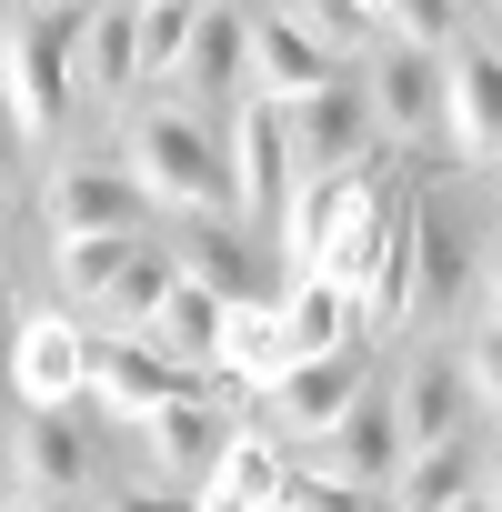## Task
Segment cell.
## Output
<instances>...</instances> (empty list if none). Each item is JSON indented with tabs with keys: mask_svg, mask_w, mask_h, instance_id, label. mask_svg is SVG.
Returning <instances> with one entry per match:
<instances>
[{
	"mask_svg": "<svg viewBox=\"0 0 502 512\" xmlns=\"http://www.w3.org/2000/svg\"><path fill=\"white\" fill-rule=\"evenodd\" d=\"M472 312H492V251H482V231H462L452 201L412 191V221H402V332H462Z\"/></svg>",
	"mask_w": 502,
	"mask_h": 512,
	"instance_id": "obj_1",
	"label": "cell"
},
{
	"mask_svg": "<svg viewBox=\"0 0 502 512\" xmlns=\"http://www.w3.org/2000/svg\"><path fill=\"white\" fill-rule=\"evenodd\" d=\"M121 171H131V181H141L151 201L191 211V221L231 211V171H221V131H211L201 111L161 101V91L121 111Z\"/></svg>",
	"mask_w": 502,
	"mask_h": 512,
	"instance_id": "obj_2",
	"label": "cell"
},
{
	"mask_svg": "<svg viewBox=\"0 0 502 512\" xmlns=\"http://www.w3.org/2000/svg\"><path fill=\"white\" fill-rule=\"evenodd\" d=\"M91 21V0H31V11L0 31V101H11L21 141H61L71 111V41Z\"/></svg>",
	"mask_w": 502,
	"mask_h": 512,
	"instance_id": "obj_3",
	"label": "cell"
},
{
	"mask_svg": "<svg viewBox=\"0 0 502 512\" xmlns=\"http://www.w3.org/2000/svg\"><path fill=\"white\" fill-rule=\"evenodd\" d=\"M432 61H442V111H432V131H442L472 171H492V161H502V51H492V31H452Z\"/></svg>",
	"mask_w": 502,
	"mask_h": 512,
	"instance_id": "obj_4",
	"label": "cell"
},
{
	"mask_svg": "<svg viewBox=\"0 0 502 512\" xmlns=\"http://www.w3.org/2000/svg\"><path fill=\"white\" fill-rule=\"evenodd\" d=\"M282 151H292V181L362 171V151H372V111H362V91L332 71V81H312L302 101H282Z\"/></svg>",
	"mask_w": 502,
	"mask_h": 512,
	"instance_id": "obj_5",
	"label": "cell"
},
{
	"mask_svg": "<svg viewBox=\"0 0 502 512\" xmlns=\"http://www.w3.org/2000/svg\"><path fill=\"white\" fill-rule=\"evenodd\" d=\"M362 382H372V352H362V342H342V352H302V362H282V372L262 382V412H272L282 442H322Z\"/></svg>",
	"mask_w": 502,
	"mask_h": 512,
	"instance_id": "obj_6",
	"label": "cell"
},
{
	"mask_svg": "<svg viewBox=\"0 0 502 512\" xmlns=\"http://www.w3.org/2000/svg\"><path fill=\"white\" fill-rule=\"evenodd\" d=\"M151 221V191L121 171V161H61L41 181V231L51 241H81V231H141Z\"/></svg>",
	"mask_w": 502,
	"mask_h": 512,
	"instance_id": "obj_7",
	"label": "cell"
},
{
	"mask_svg": "<svg viewBox=\"0 0 502 512\" xmlns=\"http://www.w3.org/2000/svg\"><path fill=\"white\" fill-rule=\"evenodd\" d=\"M211 372H191V362H171L161 342H141V332H91V382H81V402H101V412H121V422H141L151 402H171V392H201Z\"/></svg>",
	"mask_w": 502,
	"mask_h": 512,
	"instance_id": "obj_8",
	"label": "cell"
},
{
	"mask_svg": "<svg viewBox=\"0 0 502 512\" xmlns=\"http://www.w3.org/2000/svg\"><path fill=\"white\" fill-rule=\"evenodd\" d=\"M91 472H101V452H91L81 412L71 402H21V422H11V482L41 492V502H71V492H91Z\"/></svg>",
	"mask_w": 502,
	"mask_h": 512,
	"instance_id": "obj_9",
	"label": "cell"
},
{
	"mask_svg": "<svg viewBox=\"0 0 502 512\" xmlns=\"http://www.w3.org/2000/svg\"><path fill=\"white\" fill-rule=\"evenodd\" d=\"M211 131H221L231 211H282V191H292V151H282V101L241 91V101H231V121H211Z\"/></svg>",
	"mask_w": 502,
	"mask_h": 512,
	"instance_id": "obj_10",
	"label": "cell"
},
{
	"mask_svg": "<svg viewBox=\"0 0 502 512\" xmlns=\"http://www.w3.org/2000/svg\"><path fill=\"white\" fill-rule=\"evenodd\" d=\"M472 482H492V452H482V422L442 432V442H412L382 482V512H452Z\"/></svg>",
	"mask_w": 502,
	"mask_h": 512,
	"instance_id": "obj_11",
	"label": "cell"
},
{
	"mask_svg": "<svg viewBox=\"0 0 502 512\" xmlns=\"http://www.w3.org/2000/svg\"><path fill=\"white\" fill-rule=\"evenodd\" d=\"M362 111H372V141H422V131H432V111H442V61H432V51H412V41H372Z\"/></svg>",
	"mask_w": 502,
	"mask_h": 512,
	"instance_id": "obj_12",
	"label": "cell"
},
{
	"mask_svg": "<svg viewBox=\"0 0 502 512\" xmlns=\"http://www.w3.org/2000/svg\"><path fill=\"white\" fill-rule=\"evenodd\" d=\"M11 382H21V402H81V382H91L81 312H31L21 342H11Z\"/></svg>",
	"mask_w": 502,
	"mask_h": 512,
	"instance_id": "obj_13",
	"label": "cell"
},
{
	"mask_svg": "<svg viewBox=\"0 0 502 512\" xmlns=\"http://www.w3.org/2000/svg\"><path fill=\"white\" fill-rule=\"evenodd\" d=\"M221 402L211 392H171V402H151L141 412V442H151V472L171 482V492H191L201 472H211V452H221Z\"/></svg>",
	"mask_w": 502,
	"mask_h": 512,
	"instance_id": "obj_14",
	"label": "cell"
},
{
	"mask_svg": "<svg viewBox=\"0 0 502 512\" xmlns=\"http://www.w3.org/2000/svg\"><path fill=\"white\" fill-rule=\"evenodd\" d=\"M161 81H171L161 101H181V111H201V121H211V101H221V91H241V11L201 0V21H191V41H181V61H171Z\"/></svg>",
	"mask_w": 502,
	"mask_h": 512,
	"instance_id": "obj_15",
	"label": "cell"
},
{
	"mask_svg": "<svg viewBox=\"0 0 502 512\" xmlns=\"http://www.w3.org/2000/svg\"><path fill=\"white\" fill-rule=\"evenodd\" d=\"M312 462H332L342 482H362V492H382L392 482V462H402V432H392V402H382V382H362L352 402H342V422L312 442Z\"/></svg>",
	"mask_w": 502,
	"mask_h": 512,
	"instance_id": "obj_16",
	"label": "cell"
},
{
	"mask_svg": "<svg viewBox=\"0 0 502 512\" xmlns=\"http://www.w3.org/2000/svg\"><path fill=\"white\" fill-rule=\"evenodd\" d=\"M332 71H342V61H332L312 31H292L282 11H262V21L241 31V81L262 91V101H302V91H312V81H332Z\"/></svg>",
	"mask_w": 502,
	"mask_h": 512,
	"instance_id": "obj_17",
	"label": "cell"
},
{
	"mask_svg": "<svg viewBox=\"0 0 502 512\" xmlns=\"http://www.w3.org/2000/svg\"><path fill=\"white\" fill-rule=\"evenodd\" d=\"M121 91H141V71H131V0H91V21L71 41V101H121Z\"/></svg>",
	"mask_w": 502,
	"mask_h": 512,
	"instance_id": "obj_18",
	"label": "cell"
},
{
	"mask_svg": "<svg viewBox=\"0 0 502 512\" xmlns=\"http://www.w3.org/2000/svg\"><path fill=\"white\" fill-rule=\"evenodd\" d=\"M272 312H282V352H292V362H302V352L362 342V312H352V292H342L332 272H292V292H282Z\"/></svg>",
	"mask_w": 502,
	"mask_h": 512,
	"instance_id": "obj_19",
	"label": "cell"
},
{
	"mask_svg": "<svg viewBox=\"0 0 502 512\" xmlns=\"http://www.w3.org/2000/svg\"><path fill=\"white\" fill-rule=\"evenodd\" d=\"M382 402H392L402 452H412V442H442V432H462V422H472V402H462V382H452V352H422V362H412Z\"/></svg>",
	"mask_w": 502,
	"mask_h": 512,
	"instance_id": "obj_20",
	"label": "cell"
},
{
	"mask_svg": "<svg viewBox=\"0 0 502 512\" xmlns=\"http://www.w3.org/2000/svg\"><path fill=\"white\" fill-rule=\"evenodd\" d=\"M282 362H292V352H282V312H272V302H221L211 382H251V392H262V382H272Z\"/></svg>",
	"mask_w": 502,
	"mask_h": 512,
	"instance_id": "obj_21",
	"label": "cell"
},
{
	"mask_svg": "<svg viewBox=\"0 0 502 512\" xmlns=\"http://www.w3.org/2000/svg\"><path fill=\"white\" fill-rule=\"evenodd\" d=\"M141 342H161L171 362H191V372H211V342H221V302H211L201 282H171V292L151 302V322H141Z\"/></svg>",
	"mask_w": 502,
	"mask_h": 512,
	"instance_id": "obj_22",
	"label": "cell"
},
{
	"mask_svg": "<svg viewBox=\"0 0 502 512\" xmlns=\"http://www.w3.org/2000/svg\"><path fill=\"white\" fill-rule=\"evenodd\" d=\"M282 462H292V442H282V432H221V452H211V472H201V482L262 512V502L282 492Z\"/></svg>",
	"mask_w": 502,
	"mask_h": 512,
	"instance_id": "obj_23",
	"label": "cell"
},
{
	"mask_svg": "<svg viewBox=\"0 0 502 512\" xmlns=\"http://www.w3.org/2000/svg\"><path fill=\"white\" fill-rule=\"evenodd\" d=\"M342 201H352V171H322V181H292V191H282V262H292V272L322 262V241H332Z\"/></svg>",
	"mask_w": 502,
	"mask_h": 512,
	"instance_id": "obj_24",
	"label": "cell"
},
{
	"mask_svg": "<svg viewBox=\"0 0 502 512\" xmlns=\"http://www.w3.org/2000/svg\"><path fill=\"white\" fill-rule=\"evenodd\" d=\"M171 282H181V262H171V251H161V241H131V262L101 282V302H91V312H101L111 332H141V322H151V302H161Z\"/></svg>",
	"mask_w": 502,
	"mask_h": 512,
	"instance_id": "obj_25",
	"label": "cell"
},
{
	"mask_svg": "<svg viewBox=\"0 0 502 512\" xmlns=\"http://www.w3.org/2000/svg\"><path fill=\"white\" fill-rule=\"evenodd\" d=\"M131 241H141V231H81V241H51L61 302H81V312H91V302H101V282H111V272L131 262Z\"/></svg>",
	"mask_w": 502,
	"mask_h": 512,
	"instance_id": "obj_26",
	"label": "cell"
},
{
	"mask_svg": "<svg viewBox=\"0 0 502 512\" xmlns=\"http://www.w3.org/2000/svg\"><path fill=\"white\" fill-rule=\"evenodd\" d=\"M171 262H181V282H201L211 302H251V251H241L231 231H211V221H201V231L171 251Z\"/></svg>",
	"mask_w": 502,
	"mask_h": 512,
	"instance_id": "obj_27",
	"label": "cell"
},
{
	"mask_svg": "<svg viewBox=\"0 0 502 512\" xmlns=\"http://www.w3.org/2000/svg\"><path fill=\"white\" fill-rule=\"evenodd\" d=\"M191 21H201V0H131V71H141V81H161V71L181 61Z\"/></svg>",
	"mask_w": 502,
	"mask_h": 512,
	"instance_id": "obj_28",
	"label": "cell"
},
{
	"mask_svg": "<svg viewBox=\"0 0 502 512\" xmlns=\"http://www.w3.org/2000/svg\"><path fill=\"white\" fill-rule=\"evenodd\" d=\"M272 512H382L362 482H342L332 462H282V492H272Z\"/></svg>",
	"mask_w": 502,
	"mask_h": 512,
	"instance_id": "obj_29",
	"label": "cell"
},
{
	"mask_svg": "<svg viewBox=\"0 0 502 512\" xmlns=\"http://www.w3.org/2000/svg\"><path fill=\"white\" fill-rule=\"evenodd\" d=\"M452 382H462V402H472V412H492V402H502V342H492V312H472V332L452 342Z\"/></svg>",
	"mask_w": 502,
	"mask_h": 512,
	"instance_id": "obj_30",
	"label": "cell"
},
{
	"mask_svg": "<svg viewBox=\"0 0 502 512\" xmlns=\"http://www.w3.org/2000/svg\"><path fill=\"white\" fill-rule=\"evenodd\" d=\"M382 11V41H412V51H442L462 31V0H372Z\"/></svg>",
	"mask_w": 502,
	"mask_h": 512,
	"instance_id": "obj_31",
	"label": "cell"
},
{
	"mask_svg": "<svg viewBox=\"0 0 502 512\" xmlns=\"http://www.w3.org/2000/svg\"><path fill=\"white\" fill-rule=\"evenodd\" d=\"M282 21H292V31H312V41H322L332 61H342V51L362 41V21H352V0H302V11H282Z\"/></svg>",
	"mask_w": 502,
	"mask_h": 512,
	"instance_id": "obj_32",
	"label": "cell"
},
{
	"mask_svg": "<svg viewBox=\"0 0 502 512\" xmlns=\"http://www.w3.org/2000/svg\"><path fill=\"white\" fill-rule=\"evenodd\" d=\"M101 512H191V492H171V482L141 492V482H131V492H101Z\"/></svg>",
	"mask_w": 502,
	"mask_h": 512,
	"instance_id": "obj_33",
	"label": "cell"
},
{
	"mask_svg": "<svg viewBox=\"0 0 502 512\" xmlns=\"http://www.w3.org/2000/svg\"><path fill=\"white\" fill-rule=\"evenodd\" d=\"M191 512H251V502H231V492H211V482H191Z\"/></svg>",
	"mask_w": 502,
	"mask_h": 512,
	"instance_id": "obj_34",
	"label": "cell"
},
{
	"mask_svg": "<svg viewBox=\"0 0 502 512\" xmlns=\"http://www.w3.org/2000/svg\"><path fill=\"white\" fill-rule=\"evenodd\" d=\"M452 512H502V492H492V482H472V492H462Z\"/></svg>",
	"mask_w": 502,
	"mask_h": 512,
	"instance_id": "obj_35",
	"label": "cell"
},
{
	"mask_svg": "<svg viewBox=\"0 0 502 512\" xmlns=\"http://www.w3.org/2000/svg\"><path fill=\"white\" fill-rule=\"evenodd\" d=\"M0 512H61V502H41V492H11V502H0Z\"/></svg>",
	"mask_w": 502,
	"mask_h": 512,
	"instance_id": "obj_36",
	"label": "cell"
},
{
	"mask_svg": "<svg viewBox=\"0 0 502 512\" xmlns=\"http://www.w3.org/2000/svg\"><path fill=\"white\" fill-rule=\"evenodd\" d=\"M0 322H11V251H0Z\"/></svg>",
	"mask_w": 502,
	"mask_h": 512,
	"instance_id": "obj_37",
	"label": "cell"
},
{
	"mask_svg": "<svg viewBox=\"0 0 502 512\" xmlns=\"http://www.w3.org/2000/svg\"><path fill=\"white\" fill-rule=\"evenodd\" d=\"M352 11H372V0H352Z\"/></svg>",
	"mask_w": 502,
	"mask_h": 512,
	"instance_id": "obj_38",
	"label": "cell"
},
{
	"mask_svg": "<svg viewBox=\"0 0 502 512\" xmlns=\"http://www.w3.org/2000/svg\"><path fill=\"white\" fill-rule=\"evenodd\" d=\"M262 512H272V502H262Z\"/></svg>",
	"mask_w": 502,
	"mask_h": 512,
	"instance_id": "obj_39",
	"label": "cell"
}]
</instances>
